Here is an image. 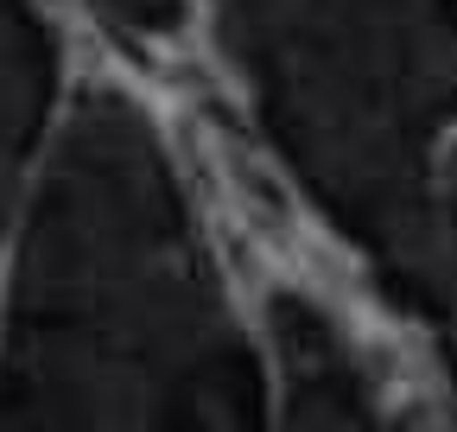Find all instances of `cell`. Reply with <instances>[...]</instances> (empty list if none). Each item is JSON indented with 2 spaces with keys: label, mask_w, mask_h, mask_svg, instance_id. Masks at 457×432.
Segmentation results:
<instances>
[{
  "label": "cell",
  "mask_w": 457,
  "mask_h": 432,
  "mask_svg": "<svg viewBox=\"0 0 457 432\" xmlns=\"http://www.w3.org/2000/svg\"><path fill=\"white\" fill-rule=\"evenodd\" d=\"M13 432H248V369L121 108H89L51 179L13 324Z\"/></svg>",
  "instance_id": "6da1fadb"
},
{
  "label": "cell",
  "mask_w": 457,
  "mask_h": 432,
  "mask_svg": "<svg viewBox=\"0 0 457 432\" xmlns=\"http://www.w3.org/2000/svg\"><path fill=\"white\" fill-rule=\"evenodd\" d=\"M236 45L305 172L343 210L394 204L413 108L432 96V32L407 0H236Z\"/></svg>",
  "instance_id": "7a4b0ae2"
},
{
  "label": "cell",
  "mask_w": 457,
  "mask_h": 432,
  "mask_svg": "<svg viewBox=\"0 0 457 432\" xmlns=\"http://www.w3.org/2000/svg\"><path fill=\"white\" fill-rule=\"evenodd\" d=\"M45 102V38L26 0H0V210H7L26 134Z\"/></svg>",
  "instance_id": "3957f363"
},
{
  "label": "cell",
  "mask_w": 457,
  "mask_h": 432,
  "mask_svg": "<svg viewBox=\"0 0 457 432\" xmlns=\"http://www.w3.org/2000/svg\"><path fill=\"white\" fill-rule=\"evenodd\" d=\"M299 432H375L350 382H337V369H312L299 388Z\"/></svg>",
  "instance_id": "277c9868"
}]
</instances>
